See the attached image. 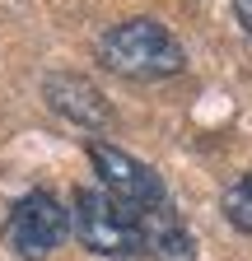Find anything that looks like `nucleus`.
I'll return each instance as SVG.
<instances>
[{"label": "nucleus", "mask_w": 252, "mask_h": 261, "mask_svg": "<svg viewBox=\"0 0 252 261\" xmlns=\"http://www.w3.org/2000/svg\"><path fill=\"white\" fill-rule=\"evenodd\" d=\"M140 247L154 261H196V238L187 233V224L168 201L140 210Z\"/></svg>", "instance_id": "6"}, {"label": "nucleus", "mask_w": 252, "mask_h": 261, "mask_svg": "<svg viewBox=\"0 0 252 261\" xmlns=\"http://www.w3.org/2000/svg\"><path fill=\"white\" fill-rule=\"evenodd\" d=\"M98 61L121 80H168L187 65L182 42L159 19H126L108 28L98 42Z\"/></svg>", "instance_id": "1"}, {"label": "nucleus", "mask_w": 252, "mask_h": 261, "mask_svg": "<svg viewBox=\"0 0 252 261\" xmlns=\"http://www.w3.org/2000/svg\"><path fill=\"white\" fill-rule=\"evenodd\" d=\"M234 14H238V23H243V33L252 38V0H234Z\"/></svg>", "instance_id": "8"}, {"label": "nucleus", "mask_w": 252, "mask_h": 261, "mask_svg": "<svg viewBox=\"0 0 252 261\" xmlns=\"http://www.w3.org/2000/svg\"><path fill=\"white\" fill-rule=\"evenodd\" d=\"M70 224H75V238L98 256H136V252H145L140 247V210L117 201L112 191L80 187Z\"/></svg>", "instance_id": "2"}, {"label": "nucleus", "mask_w": 252, "mask_h": 261, "mask_svg": "<svg viewBox=\"0 0 252 261\" xmlns=\"http://www.w3.org/2000/svg\"><path fill=\"white\" fill-rule=\"evenodd\" d=\"M42 98L66 117V121H75V126H84V130H108L117 117H112V103L98 93V84H89L84 75H47L42 80Z\"/></svg>", "instance_id": "5"}, {"label": "nucleus", "mask_w": 252, "mask_h": 261, "mask_svg": "<svg viewBox=\"0 0 252 261\" xmlns=\"http://www.w3.org/2000/svg\"><path fill=\"white\" fill-rule=\"evenodd\" d=\"M70 233V210L56 201L52 191H28L10 205L5 219V243L19 261H42L52 256Z\"/></svg>", "instance_id": "3"}, {"label": "nucleus", "mask_w": 252, "mask_h": 261, "mask_svg": "<svg viewBox=\"0 0 252 261\" xmlns=\"http://www.w3.org/2000/svg\"><path fill=\"white\" fill-rule=\"evenodd\" d=\"M89 163H93V173H98L103 191H112L117 201L126 205H164L168 201V191H164V177L149 168V163H140L136 154H126L117 145H103V140H89Z\"/></svg>", "instance_id": "4"}, {"label": "nucleus", "mask_w": 252, "mask_h": 261, "mask_svg": "<svg viewBox=\"0 0 252 261\" xmlns=\"http://www.w3.org/2000/svg\"><path fill=\"white\" fill-rule=\"evenodd\" d=\"M219 210H224V219L238 228V233H252V173L238 177V182L224 191V205H219Z\"/></svg>", "instance_id": "7"}]
</instances>
